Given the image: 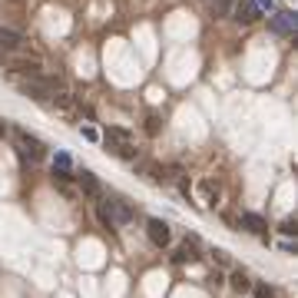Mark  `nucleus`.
<instances>
[{"instance_id": "nucleus-1", "label": "nucleus", "mask_w": 298, "mask_h": 298, "mask_svg": "<svg viewBox=\"0 0 298 298\" xmlns=\"http://www.w3.org/2000/svg\"><path fill=\"white\" fill-rule=\"evenodd\" d=\"M96 215H100V222H103L106 229L129 226V222H133V205H126L123 199H100Z\"/></svg>"}, {"instance_id": "nucleus-2", "label": "nucleus", "mask_w": 298, "mask_h": 298, "mask_svg": "<svg viewBox=\"0 0 298 298\" xmlns=\"http://www.w3.org/2000/svg\"><path fill=\"white\" fill-rule=\"evenodd\" d=\"M103 146L110 149V153H116V156H123L126 163L139 159V153H136V142H133V133H129V129H123V126H110V129H106V139H103Z\"/></svg>"}, {"instance_id": "nucleus-3", "label": "nucleus", "mask_w": 298, "mask_h": 298, "mask_svg": "<svg viewBox=\"0 0 298 298\" xmlns=\"http://www.w3.org/2000/svg\"><path fill=\"white\" fill-rule=\"evenodd\" d=\"M17 149H20V156L30 159V163H40V159L47 156V146H43L40 139H33L30 133H20V136H17Z\"/></svg>"}, {"instance_id": "nucleus-4", "label": "nucleus", "mask_w": 298, "mask_h": 298, "mask_svg": "<svg viewBox=\"0 0 298 298\" xmlns=\"http://www.w3.org/2000/svg\"><path fill=\"white\" fill-rule=\"evenodd\" d=\"M146 236H149V242L159 245V249H166V245L173 242V239H169V226H166L163 219H149L146 222Z\"/></svg>"}, {"instance_id": "nucleus-5", "label": "nucleus", "mask_w": 298, "mask_h": 298, "mask_svg": "<svg viewBox=\"0 0 298 298\" xmlns=\"http://www.w3.org/2000/svg\"><path fill=\"white\" fill-rule=\"evenodd\" d=\"M232 7H236V24H239V27L255 24V20H259V14H262V10L255 7V0H239V4H232Z\"/></svg>"}, {"instance_id": "nucleus-6", "label": "nucleus", "mask_w": 298, "mask_h": 298, "mask_svg": "<svg viewBox=\"0 0 298 298\" xmlns=\"http://www.w3.org/2000/svg\"><path fill=\"white\" fill-rule=\"evenodd\" d=\"M268 27H272L275 33H295V27H298V17H295V10H282V14H272Z\"/></svg>"}, {"instance_id": "nucleus-7", "label": "nucleus", "mask_w": 298, "mask_h": 298, "mask_svg": "<svg viewBox=\"0 0 298 298\" xmlns=\"http://www.w3.org/2000/svg\"><path fill=\"white\" fill-rule=\"evenodd\" d=\"M242 229H249V232H255V236H262L268 242V222H265V215H259V212H245Z\"/></svg>"}, {"instance_id": "nucleus-8", "label": "nucleus", "mask_w": 298, "mask_h": 298, "mask_svg": "<svg viewBox=\"0 0 298 298\" xmlns=\"http://www.w3.org/2000/svg\"><path fill=\"white\" fill-rule=\"evenodd\" d=\"M7 70L14 77H40V60H10Z\"/></svg>"}, {"instance_id": "nucleus-9", "label": "nucleus", "mask_w": 298, "mask_h": 298, "mask_svg": "<svg viewBox=\"0 0 298 298\" xmlns=\"http://www.w3.org/2000/svg\"><path fill=\"white\" fill-rule=\"evenodd\" d=\"M80 189H83L87 196H93V199H103V192H100V179H96L93 173H87V169L80 173Z\"/></svg>"}, {"instance_id": "nucleus-10", "label": "nucleus", "mask_w": 298, "mask_h": 298, "mask_svg": "<svg viewBox=\"0 0 298 298\" xmlns=\"http://www.w3.org/2000/svg\"><path fill=\"white\" fill-rule=\"evenodd\" d=\"M20 47H24V37L7 30V27H0V50H20Z\"/></svg>"}, {"instance_id": "nucleus-11", "label": "nucleus", "mask_w": 298, "mask_h": 298, "mask_svg": "<svg viewBox=\"0 0 298 298\" xmlns=\"http://www.w3.org/2000/svg\"><path fill=\"white\" fill-rule=\"evenodd\" d=\"M229 288L239 291V295H245V291H252V278L245 272H232L229 275Z\"/></svg>"}, {"instance_id": "nucleus-12", "label": "nucleus", "mask_w": 298, "mask_h": 298, "mask_svg": "<svg viewBox=\"0 0 298 298\" xmlns=\"http://www.w3.org/2000/svg\"><path fill=\"white\" fill-rule=\"evenodd\" d=\"M232 4H236V0H205V7H209L212 17H226L229 10H232Z\"/></svg>"}, {"instance_id": "nucleus-13", "label": "nucleus", "mask_w": 298, "mask_h": 298, "mask_svg": "<svg viewBox=\"0 0 298 298\" xmlns=\"http://www.w3.org/2000/svg\"><path fill=\"white\" fill-rule=\"evenodd\" d=\"M199 192H202V199L209 205L219 202V182H199Z\"/></svg>"}, {"instance_id": "nucleus-14", "label": "nucleus", "mask_w": 298, "mask_h": 298, "mask_svg": "<svg viewBox=\"0 0 298 298\" xmlns=\"http://www.w3.org/2000/svg\"><path fill=\"white\" fill-rule=\"evenodd\" d=\"M252 291H255V298H275V288L268 282H259V285H252Z\"/></svg>"}, {"instance_id": "nucleus-15", "label": "nucleus", "mask_w": 298, "mask_h": 298, "mask_svg": "<svg viewBox=\"0 0 298 298\" xmlns=\"http://www.w3.org/2000/svg\"><path fill=\"white\" fill-rule=\"evenodd\" d=\"M70 166H73V156L66 153V149H60V153H56V169H63V173H66Z\"/></svg>"}, {"instance_id": "nucleus-16", "label": "nucleus", "mask_w": 298, "mask_h": 298, "mask_svg": "<svg viewBox=\"0 0 298 298\" xmlns=\"http://www.w3.org/2000/svg\"><path fill=\"white\" fill-rule=\"evenodd\" d=\"M80 133H83V139H87V142H100V129H96L93 123H87L83 129H80Z\"/></svg>"}, {"instance_id": "nucleus-17", "label": "nucleus", "mask_w": 298, "mask_h": 298, "mask_svg": "<svg viewBox=\"0 0 298 298\" xmlns=\"http://www.w3.org/2000/svg\"><path fill=\"white\" fill-rule=\"evenodd\" d=\"M159 129H163V119H159V116H146V133H149V136H156Z\"/></svg>"}, {"instance_id": "nucleus-18", "label": "nucleus", "mask_w": 298, "mask_h": 298, "mask_svg": "<svg viewBox=\"0 0 298 298\" xmlns=\"http://www.w3.org/2000/svg\"><path fill=\"white\" fill-rule=\"evenodd\" d=\"M282 232H285V236H295L298 226H295V222H282Z\"/></svg>"}, {"instance_id": "nucleus-19", "label": "nucleus", "mask_w": 298, "mask_h": 298, "mask_svg": "<svg viewBox=\"0 0 298 298\" xmlns=\"http://www.w3.org/2000/svg\"><path fill=\"white\" fill-rule=\"evenodd\" d=\"M255 7H259V10H272L275 4H272V0H255Z\"/></svg>"}, {"instance_id": "nucleus-20", "label": "nucleus", "mask_w": 298, "mask_h": 298, "mask_svg": "<svg viewBox=\"0 0 298 298\" xmlns=\"http://www.w3.org/2000/svg\"><path fill=\"white\" fill-rule=\"evenodd\" d=\"M4 136H7V123H4V119H0V139H4Z\"/></svg>"}]
</instances>
